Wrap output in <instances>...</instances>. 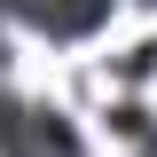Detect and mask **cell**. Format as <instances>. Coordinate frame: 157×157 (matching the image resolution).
<instances>
[{
    "label": "cell",
    "instance_id": "cell-1",
    "mask_svg": "<svg viewBox=\"0 0 157 157\" xmlns=\"http://www.w3.org/2000/svg\"><path fill=\"white\" fill-rule=\"evenodd\" d=\"M16 24H32V32L47 39H86L102 16H110V0H0Z\"/></svg>",
    "mask_w": 157,
    "mask_h": 157
}]
</instances>
